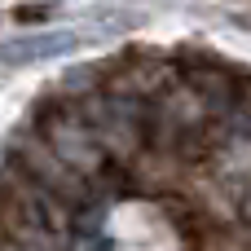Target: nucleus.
Returning <instances> with one entry per match:
<instances>
[{"instance_id": "nucleus-1", "label": "nucleus", "mask_w": 251, "mask_h": 251, "mask_svg": "<svg viewBox=\"0 0 251 251\" xmlns=\"http://www.w3.org/2000/svg\"><path fill=\"white\" fill-rule=\"evenodd\" d=\"M75 49H79V35H71V31H40V35L4 40L0 44V62L4 66H31V62H49V57H62V53H75Z\"/></svg>"}]
</instances>
